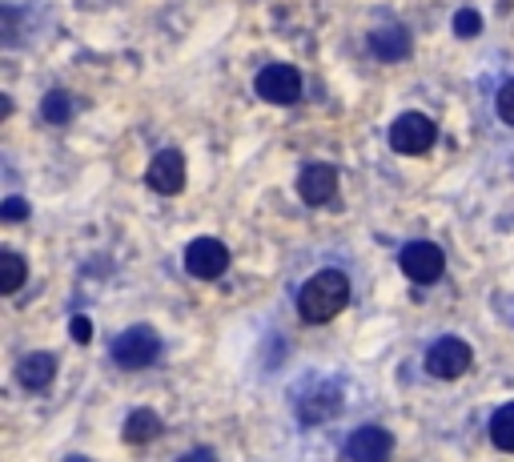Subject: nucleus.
Wrapping results in <instances>:
<instances>
[{
	"instance_id": "f257e3e1",
	"label": "nucleus",
	"mask_w": 514,
	"mask_h": 462,
	"mask_svg": "<svg viewBox=\"0 0 514 462\" xmlns=\"http://www.w3.org/2000/svg\"><path fill=\"white\" fill-rule=\"evenodd\" d=\"M350 302V277L342 269H317L297 294V314L302 322H329Z\"/></svg>"
},
{
	"instance_id": "f03ea898",
	"label": "nucleus",
	"mask_w": 514,
	"mask_h": 462,
	"mask_svg": "<svg viewBox=\"0 0 514 462\" xmlns=\"http://www.w3.org/2000/svg\"><path fill=\"white\" fill-rule=\"evenodd\" d=\"M161 358V338L149 330V326H129L125 334H117L113 342V362L121 370H145Z\"/></svg>"
},
{
	"instance_id": "7ed1b4c3",
	"label": "nucleus",
	"mask_w": 514,
	"mask_h": 462,
	"mask_svg": "<svg viewBox=\"0 0 514 462\" xmlns=\"http://www.w3.org/2000/svg\"><path fill=\"white\" fill-rule=\"evenodd\" d=\"M434 137H438V129H434V121L426 117V113H402L394 125H390V149L402 153V157H418L434 146Z\"/></svg>"
},
{
	"instance_id": "20e7f679",
	"label": "nucleus",
	"mask_w": 514,
	"mask_h": 462,
	"mask_svg": "<svg viewBox=\"0 0 514 462\" xmlns=\"http://www.w3.org/2000/svg\"><path fill=\"white\" fill-rule=\"evenodd\" d=\"M398 266H402V274L410 277L414 286H434L446 269V254H442V246H434V242H410L402 249V257H398Z\"/></svg>"
},
{
	"instance_id": "39448f33",
	"label": "nucleus",
	"mask_w": 514,
	"mask_h": 462,
	"mask_svg": "<svg viewBox=\"0 0 514 462\" xmlns=\"http://www.w3.org/2000/svg\"><path fill=\"white\" fill-rule=\"evenodd\" d=\"M257 97L269 101V105H294L302 97V73L294 65H266L254 81Z\"/></svg>"
},
{
	"instance_id": "423d86ee",
	"label": "nucleus",
	"mask_w": 514,
	"mask_h": 462,
	"mask_svg": "<svg viewBox=\"0 0 514 462\" xmlns=\"http://www.w3.org/2000/svg\"><path fill=\"white\" fill-rule=\"evenodd\" d=\"M229 266V249L226 242H217V237H193L186 246V269L189 277H201V282H213V277H221Z\"/></svg>"
},
{
	"instance_id": "0eeeda50",
	"label": "nucleus",
	"mask_w": 514,
	"mask_h": 462,
	"mask_svg": "<svg viewBox=\"0 0 514 462\" xmlns=\"http://www.w3.org/2000/svg\"><path fill=\"white\" fill-rule=\"evenodd\" d=\"M426 370L438 382H454L470 370V346L462 338H438L426 354Z\"/></svg>"
},
{
	"instance_id": "6e6552de",
	"label": "nucleus",
	"mask_w": 514,
	"mask_h": 462,
	"mask_svg": "<svg viewBox=\"0 0 514 462\" xmlns=\"http://www.w3.org/2000/svg\"><path fill=\"white\" fill-rule=\"evenodd\" d=\"M145 181H149V189L161 197L181 194V189H186V157H181V149H161L157 157L149 161Z\"/></svg>"
},
{
	"instance_id": "1a4fd4ad",
	"label": "nucleus",
	"mask_w": 514,
	"mask_h": 462,
	"mask_svg": "<svg viewBox=\"0 0 514 462\" xmlns=\"http://www.w3.org/2000/svg\"><path fill=\"white\" fill-rule=\"evenodd\" d=\"M394 455V435L382 427H358L346 438V458L350 462H390Z\"/></svg>"
},
{
	"instance_id": "9d476101",
	"label": "nucleus",
	"mask_w": 514,
	"mask_h": 462,
	"mask_svg": "<svg viewBox=\"0 0 514 462\" xmlns=\"http://www.w3.org/2000/svg\"><path fill=\"white\" fill-rule=\"evenodd\" d=\"M338 410H342V390H338V382H314L309 394H302V402H297V418H302L306 427L329 422Z\"/></svg>"
},
{
	"instance_id": "9b49d317",
	"label": "nucleus",
	"mask_w": 514,
	"mask_h": 462,
	"mask_svg": "<svg viewBox=\"0 0 514 462\" xmlns=\"http://www.w3.org/2000/svg\"><path fill=\"white\" fill-rule=\"evenodd\" d=\"M370 53L378 56V61H386V65L406 61V56L414 53V36H410V28L398 25V21L378 25L374 33H370Z\"/></svg>"
},
{
	"instance_id": "f8f14e48",
	"label": "nucleus",
	"mask_w": 514,
	"mask_h": 462,
	"mask_svg": "<svg viewBox=\"0 0 514 462\" xmlns=\"http://www.w3.org/2000/svg\"><path fill=\"white\" fill-rule=\"evenodd\" d=\"M297 194H302L306 206H326V201H334L338 194V169L334 166H306L302 177H297Z\"/></svg>"
},
{
	"instance_id": "ddd939ff",
	"label": "nucleus",
	"mask_w": 514,
	"mask_h": 462,
	"mask_svg": "<svg viewBox=\"0 0 514 462\" xmlns=\"http://www.w3.org/2000/svg\"><path fill=\"white\" fill-rule=\"evenodd\" d=\"M53 374H56L53 354H28V358H21V366H16V378H21L25 390H45L48 382H53Z\"/></svg>"
},
{
	"instance_id": "4468645a",
	"label": "nucleus",
	"mask_w": 514,
	"mask_h": 462,
	"mask_svg": "<svg viewBox=\"0 0 514 462\" xmlns=\"http://www.w3.org/2000/svg\"><path fill=\"white\" fill-rule=\"evenodd\" d=\"M157 435H161V418H157V410H149V407L133 410L129 418H125V427H121V438L133 442V447H145V442L157 438Z\"/></svg>"
},
{
	"instance_id": "2eb2a0df",
	"label": "nucleus",
	"mask_w": 514,
	"mask_h": 462,
	"mask_svg": "<svg viewBox=\"0 0 514 462\" xmlns=\"http://www.w3.org/2000/svg\"><path fill=\"white\" fill-rule=\"evenodd\" d=\"M490 438L499 450H507V455H514V402H507V407L494 410L490 418Z\"/></svg>"
},
{
	"instance_id": "dca6fc26",
	"label": "nucleus",
	"mask_w": 514,
	"mask_h": 462,
	"mask_svg": "<svg viewBox=\"0 0 514 462\" xmlns=\"http://www.w3.org/2000/svg\"><path fill=\"white\" fill-rule=\"evenodd\" d=\"M25 277H28L25 257H16V254H0V294H16V290L25 286Z\"/></svg>"
},
{
	"instance_id": "f3484780",
	"label": "nucleus",
	"mask_w": 514,
	"mask_h": 462,
	"mask_svg": "<svg viewBox=\"0 0 514 462\" xmlns=\"http://www.w3.org/2000/svg\"><path fill=\"white\" fill-rule=\"evenodd\" d=\"M41 117L48 125H65L73 117V101L65 97V89H53V93H45V101H41Z\"/></svg>"
},
{
	"instance_id": "a211bd4d",
	"label": "nucleus",
	"mask_w": 514,
	"mask_h": 462,
	"mask_svg": "<svg viewBox=\"0 0 514 462\" xmlns=\"http://www.w3.org/2000/svg\"><path fill=\"white\" fill-rule=\"evenodd\" d=\"M454 33H459L462 41L479 36L482 33V13H474V8H459V13H454Z\"/></svg>"
},
{
	"instance_id": "6ab92c4d",
	"label": "nucleus",
	"mask_w": 514,
	"mask_h": 462,
	"mask_svg": "<svg viewBox=\"0 0 514 462\" xmlns=\"http://www.w3.org/2000/svg\"><path fill=\"white\" fill-rule=\"evenodd\" d=\"M494 105H499V117L514 129V76H510V81L499 89V97H494Z\"/></svg>"
},
{
	"instance_id": "aec40b11",
	"label": "nucleus",
	"mask_w": 514,
	"mask_h": 462,
	"mask_svg": "<svg viewBox=\"0 0 514 462\" xmlns=\"http://www.w3.org/2000/svg\"><path fill=\"white\" fill-rule=\"evenodd\" d=\"M0 217L5 221H25L28 217V201L25 197H5L0 201Z\"/></svg>"
},
{
	"instance_id": "412c9836",
	"label": "nucleus",
	"mask_w": 514,
	"mask_h": 462,
	"mask_svg": "<svg viewBox=\"0 0 514 462\" xmlns=\"http://www.w3.org/2000/svg\"><path fill=\"white\" fill-rule=\"evenodd\" d=\"M69 334H73V342H89L93 338V322L85 314H76L73 322H69Z\"/></svg>"
},
{
	"instance_id": "4be33fe9",
	"label": "nucleus",
	"mask_w": 514,
	"mask_h": 462,
	"mask_svg": "<svg viewBox=\"0 0 514 462\" xmlns=\"http://www.w3.org/2000/svg\"><path fill=\"white\" fill-rule=\"evenodd\" d=\"M177 462H217V458H213V450H189V455H181Z\"/></svg>"
}]
</instances>
